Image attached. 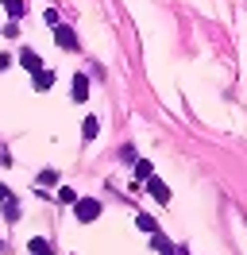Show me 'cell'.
I'll return each mask as SVG.
<instances>
[{
  "label": "cell",
  "instance_id": "7a4b0ae2",
  "mask_svg": "<svg viewBox=\"0 0 247 255\" xmlns=\"http://www.w3.org/2000/svg\"><path fill=\"white\" fill-rule=\"evenodd\" d=\"M54 39H58V43H62V47H66V50H74V47H77L74 31H70V27H62V23H58V27H54Z\"/></svg>",
  "mask_w": 247,
  "mask_h": 255
},
{
  "label": "cell",
  "instance_id": "6da1fadb",
  "mask_svg": "<svg viewBox=\"0 0 247 255\" xmlns=\"http://www.w3.org/2000/svg\"><path fill=\"white\" fill-rule=\"evenodd\" d=\"M97 217H101V201H93V197L77 201V221H97Z\"/></svg>",
  "mask_w": 247,
  "mask_h": 255
},
{
  "label": "cell",
  "instance_id": "5b68a950",
  "mask_svg": "<svg viewBox=\"0 0 247 255\" xmlns=\"http://www.w3.org/2000/svg\"><path fill=\"white\" fill-rule=\"evenodd\" d=\"M19 62L27 66V70H35V74L43 70V66H39V54H31V50H23V54H19Z\"/></svg>",
  "mask_w": 247,
  "mask_h": 255
},
{
  "label": "cell",
  "instance_id": "52a82bcc",
  "mask_svg": "<svg viewBox=\"0 0 247 255\" xmlns=\"http://www.w3.org/2000/svg\"><path fill=\"white\" fill-rule=\"evenodd\" d=\"M135 174H139V178H147V182H151V178H154L151 162H135Z\"/></svg>",
  "mask_w": 247,
  "mask_h": 255
},
{
  "label": "cell",
  "instance_id": "ba28073f",
  "mask_svg": "<svg viewBox=\"0 0 247 255\" xmlns=\"http://www.w3.org/2000/svg\"><path fill=\"white\" fill-rule=\"evenodd\" d=\"M0 201H8V190H4V186H0Z\"/></svg>",
  "mask_w": 247,
  "mask_h": 255
},
{
  "label": "cell",
  "instance_id": "277c9868",
  "mask_svg": "<svg viewBox=\"0 0 247 255\" xmlns=\"http://www.w3.org/2000/svg\"><path fill=\"white\" fill-rule=\"evenodd\" d=\"M97 131H101V124H97V116H85V124H81V135H85V139H93Z\"/></svg>",
  "mask_w": 247,
  "mask_h": 255
},
{
  "label": "cell",
  "instance_id": "8992f818",
  "mask_svg": "<svg viewBox=\"0 0 247 255\" xmlns=\"http://www.w3.org/2000/svg\"><path fill=\"white\" fill-rule=\"evenodd\" d=\"M35 89H50V70H39V74H35Z\"/></svg>",
  "mask_w": 247,
  "mask_h": 255
},
{
  "label": "cell",
  "instance_id": "3957f363",
  "mask_svg": "<svg viewBox=\"0 0 247 255\" xmlns=\"http://www.w3.org/2000/svg\"><path fill=\"white\" fill-rule=\"evenodd\" d=\"M85 97H89V78L77 74V78H74V101H85Z\"/></svg>",
  "mask_w": 247,
  "mask_h": 255
}]
</instances>
